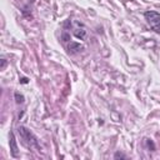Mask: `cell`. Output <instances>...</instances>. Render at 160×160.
Returning a JSON list of instances; mask_svg holds the SVG:
<instances>
[{"label": "cell", "instance_id": "1", "mask_svg": "<svg viewBox=\"0 0 160 160\" xmlns=\"http://www.w3.org/2000/svg\"><path fill=\"white\" fill-rule=\"evenodd\" d=\"M18 134L20 135V138L24 140V142H25L28 146L34 148V149H36V150H41V145H40V142H39L38 138H36L28 128H25V126H19V128H18Z\"/></svg>", "mask_w": 160, "mask_h": 160}, {"label": "cell", "instance_id": "2", "mask_svg": "<svg viewBox=\"0 0 160 160\" xmlns=\"http://www.w3.org/2000/svg\"><path fill=\"white\" fill-rule=\"evenodd\" d=\"M144 16H145V20H146V22L150 25V28L156 32V34H159L160 35V14L159 12H156V11H146L145 14H144Z\"/></svg>", "mask_w": 160, "mask_h": 160}, {"label": "cell", "instance_id": "3", "mask_svg": "<svg viewBox=\"0 0 160 160\" xmlns=\"http://www.w3.org/2000/svg\"><path fill=\"white\" fill-rule=\"evenodd\" d=\"M9 145H10V152L14 158L19 156V148H18V142H16V138L14 132H10V140H9Z\"/></svg>", "mask_w": 160, "mask_h": 160}, {"label": "cell", "instance_id": "4", "mask_svg": "<svg viewBox=\"0 0 160 160\" xmlns=\"http://www.w3.org/2000/svg\"><path fill=\"white\" fill-rule=\"evenodd\" d=\"M82 49H84V46L80 45V44L76 42V41H70V42L68 44V50H69L70 54H76V52L81 51Z\"/></svg>", "mask_w": 160, "mask_h": 160}, {"label": "cell", "instance_id": "5", "mask_svg": "<svg viewBox=\"0 0 160 160\" xmlns=\"http://www.w3.org/2000/svg\"><path fill=\"white\" fill-rule=\"evenodd\" d=\"M72 34H74L78 39L84 40V39H85V36H86V30H85L84 28H79V24H78V26H76V28H74Z\"/></svg>", "mask_w": 160, "mask_h": 160}, {"label": "cell", "instance_id": "6", "mask_svg": "<svg viewBox=\"0 0 160 160\" xmlns=\"http://www.w3.org/2000/svg\"><path fill=\"white\" fill-rule=\"evenodd\" d=\"M14 96H15V101H16V104H22V102H24V100H25L24 95H21L20 92H15V94H14Z\"/></svg>", "mask_w": 160, "mask_h": 160}, {"label": "cell", "instance_id": "7", "mask_svg": "<svg viewBox=\"0 0 160 160\" xmlns=\"http://www.w3.org/2000/svg\"><path fill=\"white\" fill-rule=\"evenodd\" d=\"M145 142H146L148 148H149L151 151H154V150H155V144H154V141H152L151 139H145Z\"/></svg>", "mask_w": 160, "mask_h": 160}, {"label": "cell", "instance_id": "8", "mask_svg": "<svg viewBox=\"0 0 160 160\" xmlns=\"http://www.w3.org/2000/svg\"><path fill=\"white\" fill-rule=\"evenodd\" d=\"M6 65H8V60L5 58H1V60H0V70H4Z\"/></svg>", "mask_w": 160, "mask_h": 160}, {"label": "cell", "instance_id": "9", "mask_svg": "<svg viewBox=\"0 0 160 160\" xmlns=\"http://www.w3.org/2000/svg\"><path fill=\"white\" fill-rule=\"evenodd\" d=\"M114 159H128V156H126V155H124L122 152H115Z\"/></svg>", "mask_w": 160, "mask_h": 160}, {"label": "cell", "instance_id": "10", "mask_svg": "<svg viewBox=\"0 0 160 160\" xmlns=\"http://www.w3.org/2000/svg\"><path fill=\"white\" fill-rule=\"evenodd\" d=\"M61 38H62L64 41H69V40H70V35H69V34H62Z\"/></svg>", "mask_w": 160, "mask_h": 160}, {"label": "cell", "instance_id": "11", "mask_svg": "<svg viewBox=\"0 0 160 160\" xmlns=\"http://www.w3.org/2000/svg\"><path fill=\"white\" fill-rule=\"evenodd\" d=\"M21 84H28V81H29V79L28 78H20V80H19Z\"/></svg>", "mask_w": 160, "mask_h": 160}]
</instances>
